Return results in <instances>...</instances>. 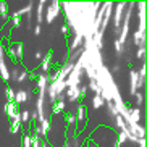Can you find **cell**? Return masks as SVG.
Wrapping results in <instances>:
<instances>
[{"label":"cell","instance_id":"cell-3","mask_svg":"<svg viewBox=\"0 0 147 147\" xmlns=\"http://www.w3.org/2000/svg\"><path fill=\"white\" fill-rule=\"evenodd\" d=\"M125 8H126V2H118V3L115 5V18H113V23H115V29H117V32L120 31L121 20H123V13H125Z\"/></svg>","mask_w":147,"mask_h":147},{"label":"cell","instance_id":"cell-1","mask_svg":"<svg viewBox=\"0 0 147 147\" xmlns=\"http://www.w3.org/2000/svg\"><path fill=\"white\" fill-rule=\"evenodd\" d=\"M60 3L61 2H52V3H49L47 11H45V18H44L49 24H52L55 21V18L60 15Z\"/></svg>","mask_w":147,"mask_h":147},{"label":"cell","instance_id":"cell-11","mask_svg":"<svg viewBox=\"0 0 147 147\" xmlns=\"http://www.w3.org/2000/svg\"><path fill=\"white\" fill-rule=\"evenodd\" d=\"M134 44L138 45V47H144V40H146V32H141V31H134Z\"/></svg>","mask_w":147,"mask_h":147},{"label":"cell","instance_id":"cell-27","mask_svg":"<svg viewBox=\"0 0 147 147\" xmlns=\"http://www.w3.org/2000/svg\"><path fill=\"white\" fill-rule=\"evenodd\" d=\"M144 55H146V45H144V47H139V49H138V52H136V58L142 60Z\"/></svg>","mask_w":147,"mask_h":147},{"label":"cell","instance_id":"cell-25","mask_svg":"<svg viewBox=\"0 0 147 147\" xmlns=\"http://www.w3.org/2000/svg\"><path fill=\"white\" fill-rule=\"evenodd\" d=\"M5 92H7V99H8V102H13V99H15V91H13V89L8 86Z\"/></svg>","mask_w":147,"mask_h":147},{"label":"cell","instance_id":"cell-43","mask_svg":"<svg viewBox=\"0 0 147 147\" xmlns=\"http://www.w3.org/2000/svg\"><path fill=\"white\" fill-rule=\"evenodd\" d=\"M120 69H121V66H120V65H115V66H113V69H112V71H115V73H118Z\"/></svg>","mask_w":147,"mask_h":147},{"label":"cell","instance_id":"cell-16","mask_svg":"<svg viewBox=\"0 0 147 147\" xmlns=\"http://www.w3.org/2000/svg\"><path fill=\"white\" fill-rule=\"evenodd\" d=\"M39 126H40V134H42V136H47L49 128H50V120L45 117V118H44V120L39 123Z\"/></svg>","mask_w":147,"mask_h":147},{"label":"cell","instance_id":"cell-21","mask_svg":"<svg viewBox=\"0 0 147 147\" xmlns=\"http://www.w3.org/2000/svg\"><path fill=\"white\" fill-rule=\"evenodd\" d=\"M82 71H86L87 78L91 79V81H92V79H95V74H97V69H95V68H92V66H86Z\"/></svg>","mask_w":147,"mask_h":147},{"label":"cell","instance_id":"cell-40","mask_svg":"<svg viewBox=\"0 0 147 147\" xmlns=\"http://www.w3.org/2000/svg\"><path fill=\"white\" fill-rule=\"evenodd\" d=\"M66 121H68L69 125H73L74 121H76V118H74V115H68V117H66Z\"/></svg>","mask_w":147,"mask_h":147},{"label":"cell","instance_id":"cell-8","mask_svg":"<svg viewBox=\"0 0 147 147\" xmlns=\"http://www.w3.org/2000/svg\"><path fill=\"white\" fill-rule=\"evenodd\" d=\"M45 5H47L45 0L37 2V10H36V21H37V24H40L44 21V8H45Z\"/></svg>","mask_w":147,"mask_h":147},{"label":"cell","instance_id":"cell-17","mask_svg":"<svg viewBox=\"0 0 147 147\" xmlns=\"http://www.w3.org/2000/svg\"><path fill=\"white\" fill-rule=\"evenodd\" d=\"M105 105V102H104V99L100 97V94H95L94 97H92V107L97 110V108H102Z\"/></svg>","mask_w":147,"mask_h":147},{"label":"cell","instance_id":"cell-10","mask_svg":"<svg viewBox=\"0 0 147 147\" xmlns=\"http://www.w3.org/2000/svg\"><path fill=\"white\" fill-rule=\"evenodd\" d=\"M28 91H24V89H20V91L18 92H15V102H16V104H24V102H26L28 100Z\"/></svg>","mask_w":147,"mask_h":147},{"label":"cell","instance_id":"cell-39","mask_svg":"<svg viewBox=\"0 0 147 147\" xmlns=\"http://www.w3.org/2000/svg\"><path fill=\"white\" fill-rule=\"evenodd\" d=\"M8 55L11 57V58L16 57V55H15V47H13V45H10V47H8Z\"/></svg>","mask_w":147,"mask_h":147},{"label":"cell","instance_id":"cell-6","mask_svg":"<svg viewBox=\"0 0 147 147\" xmlns=\"http://www.w3.org/2000/svg\"><path fill=\"white\" fill-rule=\"evenodd\" d=\"M139 121H141V108L138 107H134L129 110V125H139Z\"/></svg>","mask_w":147,"mask_h":147},{"label":"cell","instance_id":"cell-24","mask_svg":"<svg viewBox=\"0 0 147 147\" xmlns=\"http://www.w3.org/2000/svg\"><path fill=\"white\" fill-rule=\"evenodd\" d=\"M134 97H136V104H138V108H139V105L144 104V94H142V92H136Z\"/></svg>","mask_w":147,"mask_h":147},{"label":"cell","instance_id":"cell-36","mask_svg":"<svg viewBox=\"0 0 147 147\" xmlns=\"http://www.w3.org/2000/svg\"><path fill=\"white\" fill-rule=\"evenodd\" d=\"M18 74H20V69H18V68H13V71H11V74H10V78H11V81H16Z\"/></svg>","mask_w":147,"mask_h":147},{"label":"cell","instance_id":"cell-26","mask_svg":"<svg viewBox=\"0 0 147 147\" xmlns=\"http://www.w3.org/2000/svg\"><path fill=\"white\" fill-rule=\"evenodd\" d=\"M28 120H29V112H28V110H23V112L20 113V121H21V123H26Z\"/></svg>","mask_w":147,"mask_h":147},{"label":"cell","instance_id":"cell-37","mask_svg":"<svg viewBox=\"0 0 147 147\" xmlns=\"http://www.w3.org/2000/svg\"><path fill=\"white\" fill-rule=\"evenodd\" d=\"M11 23H13V26H20V24H21V18L13 16V18H11Z\"/></svg>","mask_w":147,"mask_h":147},{"label":"cell","instance_id":"cell-22","mask_svg":"<svg viewBox=\"0 0 147 147\" xmlns=\"http://www.w3.org/2000/svg\"><path fill=\"white\" fill-rule=\"evenodd\" d=\"M15 55L16 58H23V44H15Z\"/></svg>","mask_w":147,"mask_h":147},{"label":"cell","instance_id":"cell-38","mask_svg":"<svg viewBox=\"0 0 147 147\" xmlns=\"http://www.w3.org/2000/svg\"><path fill=\"white\" fill-rule=\"evenodd\" d=\"M40 31H42L40 24H36V26H34V36H40Z\"/></svg>","mask_w":147,"mask_h":147},{"label":"cell","instance_id":"cell-42","mask_svg":"<svg viewBox=\"0 0 147 147\" xmlns=\"http://www.w3.org/2000/svg\"><path fill=\"white\" fill-rule=\"evenodd\" d=\"M34 58H36V60H42V53H40V52H36V53H34Z\"/></svg>","mask_w":147,"mask_h":147},{"label":"cell","instance_id":"cell-13","mask_svg":"<svg viewBox=\"0 0 147 147\" xmlns=\"http://www.w3.org/2000/svg\"><path fill=\"white\" fill-rule=\"evenodd\" d=\"M0 76L5 79V81H10V69L5 63V60H0Z\"/></svg>","mask_w":147,"mask_h":147},{"label":"cell","instance_id":"cell-20","mask_svg":"<svg viewBox=\"0 0 147 147\" xmlns=\"http://www.w3.org/2000/svg\"><path fill=\"white\" fill-rule=\"evenodd\" d=\"M74 118H76L78 121H82L84 118H86V107H84V105H79L78 107V113H76Z\"/></svg>","mask_w":147,"mask_h":147},{"label":"cell","instance_id":"cell-30","mask_svg":"<svg viewBox=\"0 0 147 147\" xmlns=\"http://www.w3.org/2000/svg\"><path fill=\"white\" fill-rule=\"evenodd\" d=\"M31 147H42L39 136H34V138H32V142H31Z\"/></svg>","mask_w":147,"mask_h":147},{"label":"cell","instance_id":"cell-34","mask_svg":"<svg viewBox=\"0 0 147 147\" xmlns=\"http://www.w3.org/2000/svg\"><path fill=\"white\" fill-rule=\"evenodd\" d=\"M138 76H139V78H141V79H144V78H146V63H144V65L141 66V69H139Z\"/></svg>","mask_w":147,"mask_h":147},{"label":"cell","instance_id":"cell-7","mask_svg":"<svg viewBox=\"0 0 147 147\" xmlns=\"http://www.w3.org/2000/svg\"><path fill=\"white\" fill-rule=\"evenodd\" d=\"M129 78H131V95H134L136 92H138V82H139V76H138V71L136 69H131L129 71Z\"/></svg>","mask_w":147,"mask_h":147},{"label":"cell","instance_id":"cell-23","mask_svg":"<svg viewBox=\"0 0 147 147\" xmlns=\"http://www.w3.org/2000/svg\"><path fill=\"white\" fill-rule=\"evenodd\" d=\"M0 13L3 15L5 18L8 16V3L7 2H0Z\"/></svg>","mask_w":147,"mask_h":147},{"label":"cell","instance_id":"cell-2","mask_svg":"<svg viewBox=\"0 0 147 147\" xmlns=\"http://www.w3.org/2000/svg\"><path fill=\"white\" fill-rule=\"evenodd\" d=\"M112 10H113V2H105V13H104V20H102V24H100L99 31H97V32H100L102 36H104L105 29H107V26H108V21H110V18H112Z\"/></svg>","mask_w":147,"mask_h":147},{"label":"cell","instance_id":"cell-14","mask_svg":"<svg viewBox=\"0 0 147 147\" xmlns=\"http://www.w3.org/2000/svg\"><path fill=\"white\" fill-rule=\"evenodd\" d=\"M50 60H52V50H49V52L45 53V57H42V71H45V73L49 71Z\"/></svg>","mask_w":147,"mask_h":147},{"label":"cell","instance_id":"cell-9","mask_svg":"<svg viewBox=\"0 0 147 147\" xmlns=\"http://www.w3.org/2000/svg\"><path fill=\"white\" fill-rule=\"evenodd\" d=\"M65 91H66L68 102H76V100L81 97V95H79V87H69V89H65Z\"/></svg>","mask_w":147,"mask_h":147},{"label":"cell","instance_id":"cell-29","mask_svg":"<svg viewBox=\"0 0 147 147\" xmlns=\"http://www.w3.org/2000/svg\"><path fill=\"white\" fill-rule=\"evenodd\" d=\"M28 71H20V74H18V78H16V82H23L24 79L28 78Z\"/></svg>","mask_w":147,"mask_h":147},{"label":"cell","instance_id":"cell-28","mask_svg":"<svg viewBox=\"0 0 147 147\" xmlns=\"http://www.w3.org/2000/svg\"><path fill=\"white\" fill-rule=\"evenodd\" d=\"M89 87H91V89L95 92V94H100V87H99V84L95 82V79H92V81H91V84H89Z\"/></svg>","mask_w":147,"mask_h":147},{"label":"cell","instance_id":"cell-15","mask_svg":"<svg viewBox=\"0 0 147 147\" xmlns=\"http://www.w3.org/2000/svg\"><path fill=\"white\" fill-rule=\"evenodd\" d=\"M47 86H49L47 76H45V74H40L39 78H37V89H39V91H45Z\"/></svg>","mask_w":147,"mask_h":147},{"label":"cell","instance_id":"cell-41","mask_svg":"<svg viewBox=\"0 0 147 147\" xmlns=\"http://www.w3.org/2000/svg\"><path fill=\"white\" fill-rule=\"evenodd\" d=\"M61 32H63V34H68V31H69V28H68V24H61Z\"/></svg>","mask_w":147,"mask_h":147},{"label":"cell","instance_id":"cell-33","mask_svg":"<svg viewBox=\"0 0 147 147\" xmlns=\"http://www.w3.org/2000/svg\"><path fill=\"white\" fill-rule=\"evenodd\" d=\"M113 45H115V50H117L118 53L123 52V45H121L120 42H118V39H115V42H113Z\"/></svg>","mask_w":147,"mask_h":147},{"label":"cell","instance_id":"cell-32","mask_svg":"<svg viewBox=\"0 0 147 147\" xmlns=\"http://www.w3.org/2000/svg\"><path fill=\"white\" fill-rule=\"evenodd\" d=\"M31 142H32V138L31 136H24L23 138V147H31Z\"/></svg>","mask_w":147,"mask_h":147},{"label":"cell","instance_id":"cell-18","mask_svg":"<svg viewBox=\"0 0 147 147\" xmlns=\"http://www.w3.org/2000/svg\"><path fill=\"white\" fill-rule=\"evenodd\" d=\"M5 112H7V115H8L10 118H13L15 115H16V107H15L13 102H7V105H5Z\"/></svg>","mask_w":147,"mask_h":147},{"label":"cell","instance_id":"cell-19","mask_svg":"<svg viewBox=\"0 0 147 147\" xmlns=\"http://www.w3.org/2000/svg\"><path fill=\"white\" fill-rule=\"evenodd\" d=\"M65 107H66L65 100H57L55 104H53V115H57V113L63 112V110H65Z\"/></svg>","mask_w":147,"mask_h":147},{"label":"cell","instance_id":"cell-35","mask_svg":"<svg viewBox=\"0 0 147 147\" xmlns=\"http://www.w3.org/2000/svg\"><path fill=\"white\" fill-rule=\"evenodd\" d=\"M125 141H126V134L121 131V133L118 134V146H121V144L125 142Z\"/></svg>","mask_w":147,"mask_h":147},{"label":"cell","instance_id":"cell-4","mask_svg":"<svg viewBox=\"0 0 147 147\" xmlns=\"http://www.w3.org/2000/svg\"><path fill=\"white\" fill-rule=\"evenodd\" d=\"M73 66H74V63H73V61H66L65 65H63V68L57 71L55 79H58V81H65V79L69 76V73H71V69H73Z\"/></svg>","mask_w":147,"mask_h":147},{"label":"cell","instance_id":"cell-12","mask_svg":"<svg viewBox=\"0 0 147 147\" xmlns=\"http://www.w3.org/2000/svg\"><path fill=\"white\" fill-rule=\"evenodd\" d=\"M32 5H34V2H29V3L26 5V7H23V8H20V10H16L13 13V16H21V15H29L31 11H32Z\"/></svg>","mask_w":147,"mask_h":147},{"label":"cell","instance_id":"cell-5","mask_svg":"<svg viewBox=\"0 0 147 147\" xmlns=\"http://www.w3.org/2000/svg\"><path fill=\"white\" fill-rule=\"evenodd\" d=\"M82 42H84V37L74 34L71 42H69V52L73 53V52H76V50H79V47H82Z\"/></svg>","mask_w":147,"mask_h":147},{"label":"cell","instance_id":"cell-31","mask_svg":"<svg viewBox=\"0 0 147 147\" xmlns=\"http://www.w3.org/2000/svg\"><path fill=\"white\" fill-rule=\"evenodd\" d=\"M108 110H110V115L112 117H117L118 112H117V108H115V105H113V102H108Z\"/></svg>","mask_w":147,"mask_h":147}]
</instances>
